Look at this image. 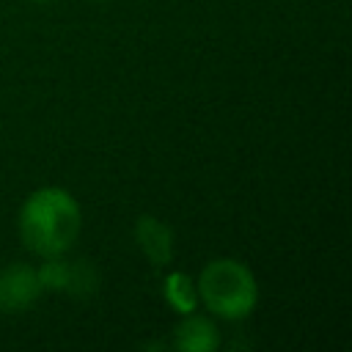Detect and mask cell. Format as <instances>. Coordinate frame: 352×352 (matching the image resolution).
Masks as SVG:
<instances>
[{
  "label": "cell",
  "instance_id": "6da1fadb",
  "mask_svg": "<svg viewBox=\"0 0 352 352\" xmlns=\"http://www.w3.org/2000/svg\"><path fill=\"white\" fill-rule=\"evenodd\" d=\"M16 231L25 248L38 258L63 256L82 231V209L66 187L47 184L22 201Z\"/></svg>",
  "mask_w": 352,
  "mask_h": 352
},
{
  "label": "cell",
  "instance_id": "7a4b0ae2",
  "mask_svg": "<svg viewBox=\"0 0 352 352\" xmlns=\"http://www.w3.org/2000/svg\"><path fill=\"white\" fill-rule=\"evenodd\" d=\"M198 302L217 319H248L258 305V280L253 270L231 256H220L204 264L198 280Z\"/></svg>",
  "mask_w": 352,
  "mask_h": 352
},
{
  "label": "cell",
  "instance_id": "3957f363",
  "mask_svg": "<svg viewBox=\"0 0 352 352\" xmlns=\"http://www.w3.org/2000/svg\"><path fill=\"white\" fill-rule=\"evenodd\" d=\"M36 270H38V280L44 292H66L74 297H91L99 289V272L85 258L69 261L63 256H50Z\"/></svg>",
  "mask_w": 352,
  "mask_h": 352
},
{
  "label": "cell",
  "instance_id": "277c9868",
  "mask_svg": "<svg viewBox=\"0 0 352 352\" xmlns=\"http://www.w3.org/2000/svg\"><path fill=\"white\" fill-rule=\"evenodd\" d=\"M44 294L38 270L22 261H11L0 267V314L14 316L30 311Z\"/></svg>",
  "mask_w": 352,
  "mask_h": 352
},
{
  "label": "cell",
  "instance_id": "5b68a950",
  "mask_svg": "<svg viewBox=\"0 0 352 352\" xmlns=\"http://www.w3.org/2000/svg\"><path fill=\"white\" fill-rule=\"evenodd\" d=\"M132 236L151 267H157V270L170 267V261L176 256V234L165 220H160L154 214H140L135 220Z\"/></svg>",
  "mask_w": 352,
  "mask_h": 352
},
{
  "label": "cell",
  "instance_id": "8992f818",
  "mask_svg": "<svg viewBox=\"0 0 352 352\" xmlns=\"http://www.w3.org/2000/svg\"><path fill=\"white\" fill-rule=\"evenodd\" d=\"M170 344L179 352H214L220 346V330L214 319L198 311H190V314H182V322L173 327Z\"/></svg>",
  "mask_w": 352,
  "mask_h": 352
},
{
  "label": "cell",
  "instance_id": "52a82bcc",
  "mask_svg": "<svg viewBox=\"0 0 352 352\" xmlns=\"http://www.w3.org/2000/svg\"><path fill=\"white\" fill-rule=\"evenodd\" d=\"M162 297L165 302L176 311V314H190L198 311V289H195V278L187 272H168L162 280Z\"/></svg>",
  "mask_w": 352,
  "mask_h": 352
},
{
  "label": "cell",
  "instance_id": "ba28073f",
  "mask_svg": "<svg viewBox=\"0 0 352 352\" xmlns=\"http://www.w3.org/2000/svg\"><path fill=\"white\" fill-rule=\"evenodd\" d=\"M28 3H52V0H28Z\"/></svg>",
  "mask_w": 352,
  "mask_h": 352
},
{
  "label": "cell",
  "instance_id": "9c48e42d",
  "mask_svg": "<svg viewBox=\"0 0 352 352\" xmlns=\"http://www.w3.org/2000/svg\"><path fill=\"white\" fill-rule=\"evenodd\" d=\"M96 3H107V0H96Z\"/></svg>",
  "mask_w": 352,
  "mask_h": 352
}]
</instances>
